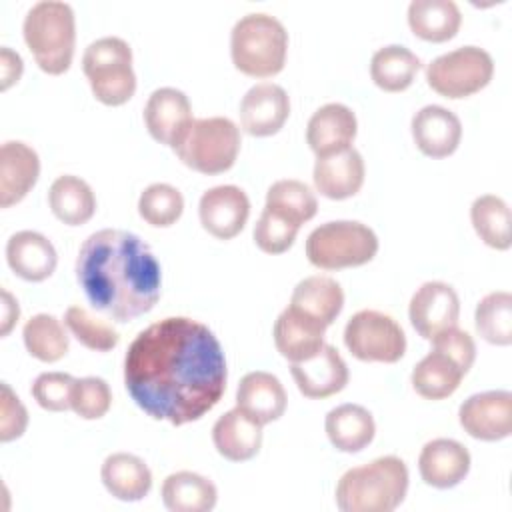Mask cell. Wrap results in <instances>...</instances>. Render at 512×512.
I'll list each match as a JSON object with an SVG mask.
<instances>
[{
	"label": "cell",
	"mask_w": 512,
	"mask_h": 512,
	"mask_svg": "<svg viewBox=\"0 0 512 512\" xmlns=\"http://www.w3.org/2000/svg\"><path fill=\"white\" fill-rule=\"evenodd\" d=\"M364 160L356 148H346L338 154L316 158L314 186L330 200H344L354 196L364 184Z\"/></svg>",
	"instance_id": "603a6c76"
},
{
	"label": "cell",
	"mask_w": 512,
	"mask_h": 512,
	"mask_svg": "<svg viewBox=\"0 0 512 512\" xmlns=\"http://www.w3.org/2000/svg\"><path fill=\"white\" fill-rule=\"evenodd\" d=\"M22 34L40 70L58 76L70 68L76 44V18L68 2H36L24 16Z\"/></svg>",
	"instance_id": "277c9868"
},
{
	"label": "cell",
	"mask_w": 512,
	"mask_h": 512,
	"mask_svg": "<svg viewBox=\"0 0 512 512\" xmlns=\"http://www.w3.org/2000/svg\"><path fill=\"white\" fill-rule=\"evenodd\" d=\"M68 328L52 316V314H36L30 320H26L22 328L24 346L30 356H34L40 362H58L66 356L70 348Z\"/></svg>",
	"instance_id": "836d02e7"
},
{
	"label": "cell",
	"mask_w": 512,
	"mask_h": 512,
	"mask_svg": "<svg viewBox=\"0 0 512 512\" xmlns=\"http://www.w3.org/2000/svg\"><path fill=\"white\" fill-rule=\"evenodd\" d=\"M326 328L294 308L286 306L274 322V344L278 352L290 362H302L312 358L324 346Z\"/></svg>",
	"instance_id": "d4e9b609"
},
{
	"label": "cell",
	"mask_w": 512,
	"mask_h": 512,
	"mask_svg": "<svg viewBox=\"0 0 512 512\" xmlns=\"http://www.w3.org/2000/svg\"><path fill=\"white\" fill-rule=\"evenodd\" d=\"M24 70L22 58L18 52H14L8 46H2L0 50V90H8L14 82L20 80Z\"/></svg>",
	"instance_id": "f6af8a7d"
},
{
	"label": "cell",
	"mask_w": 512,
	"mask_h": 512,
	"mask_svg": "<svg viewBox=\"0 0 512 512\" xmlns=\"http://www.w3.org/2000/svg\"><path fill=\"white\" fill-rule=\"evenodd\" d=\"M286 402L288 396L282 382L264 370L248 372L236 388V408L262 426L278 420L286 410Z\"/></svg>",
	"instance_id": "7402d4cb"
},
{
	"label": "cell",
	"mask_w": 512,
	"mask_h": 512,
	"mask_svg": "<svg viewBox=\"0 0 512 512\" xmlns=\"http://www.w3.org/2000/svg\"><path fill=\"white\" fill-rule=\"evenodd\" d=\"M82 70L94 98L106 106H120L136 92L132 48L118 36H102L90 42L82 56Z\"/></svg>",
	"instance_id": "8992f818"
},
{
	"label": "cell",
	"mask_w": 512,
	"mask_h": 512,
	"mask_svg": "<svg viewBox=\"0 0 512 512\" xmlns=\"http://www.w3.org/2000/svg\"><path fill=\"white\" fill-rule=\"evenodd\" d=\"M18 316H20L18 302H16V298L4 288V290H2V328H0V334H2V336H8V334H10V330H12L14 324L18 322Z\"/></svg>",
	"instance_id": "bcb514c9"
},
{
	"label": "cell",
	"mask_w": 512,
	"mask_h": 512,
	"mask_svg": "<svg viewBox=\"0 0 512 512\" xmlns=\"http://www.w3.org/2000/svg\"><path fill=\"white\" fill-rule=\"evenodd\" d=\"M290 374L306 398H328L348 384V366L330 344H324L312 358L292 362Z\"/></svg>",
	"instance_id": "2e32d148"
},
{
	"label": "cell",
	"mask_w": 512,
	"mask_h": 512,
	"mask_svg": "<svg viewBox=\"0 0 512 512\" xmlns=\"http://www.w3.org/2000/svg\"><path fill=\"white\" fill-rule=\"evenodd\" d=\"M74 376L66 372H42L30 392L40 408L50 412H64L70 408V396L74 386Z\"/></svg>",
	"instance_id": "b9f144b4"
},
{
	"label": "cell",
	"mask_w": 512,
	"mask_h": 512,
	"mask_svg": "<svg viewBox=\"0 0 512 512\" xmlns=\"http://www.w3.org/2000/svg\"><path fill=\"white\" fill-rule=\"evenodd\" d=\"M430 342L436 350H442L450 358H454L464 372H468L472 368L474 358H476V344L468 332H464L456 326V328H450V330L438 334Z\"/></svg>",
	"instance_id": "ee69618b"
},
{
	"label": "cell",
	"mask_w": 512,
	"mask_h": 512,
	"mask_svg": "<svg viewBox=\"0 0 512 512\" xmlns=\"http://www.w3.org/2000/svg\"><path fill=\"white\" fill-rule=\"evenodd\" d=\"M418 470L428 486L440 490L454 488L470 470V452L458 440L434 438L420 450Z\"/></svg>",
	"instance_id": "d6986e66"
},
{
	"label": "cell",
	"mask_w": 512,
	"mask_h": 512,
	"mask_svg": "<svg viewBox=\"0 0 512 512\" xmlns=\"http://www.w3.org/2000/svg\"><path fill=\"white\" fill-rule=\"evenodd\" d=\"M76 280L98 312L116 322H130L156 306L162 270L140 236L104 228L82 242Z\"/></svg>",
	"instance_id": "7a4b0ae2"
},
{
	"label": "cell",
	"mask_w": 512,
	"mask_h": 512,
	"mask_svg": "<svg viewBox=\"0 0 512 512\" xmlns=\"http://www.w3.org/2000/svg\"><path fill=\"white\" fill-rule=\"evenodd\" d=\"M112 404V392L104 378L84 376L76 378L70 396V408L84 420L102 418Z\"/></svg>",
	"instance_id": "ab89813d"
},
{
	"label": "cell",
	"mask_w": 512,
	"mask_h": 512,
	"mask_svg": "<svg viewBox=\"0 0 512 512\" xmlns=\"http://www.w3.org/2000/svg\"><path fill=\"white\" fill-rule=\"evenodd\" d=\"M40 176V158L32 146L8 140L0 148V206L18 204Z\"/></svg>",
	"instance_id": "ffe728a7"
},
{
	"label": "cell",
	"mask_w": 512,
	"mask_h": 512,
	"mask_svg": "<svg viewBox=\"0 0 512 512\" xmlns=\"http://www.w3.org/2000/svg\"><path fill=\"white\" fill-rule=\"evenodd\" d=\"M356 130V114L346 104L330 102L320 106L310 116L306 126V142L318 158H324L350 148L356 138Z\"/></svg>",
	"instance_id": "e0dca14e"
},
{
	"label": "cell",
	"mask_w": 512,
	"mask_h": 512,
	"mask_svg": "<svg viewBox=\"0 0 512 512\" xmlns=\"http://www.w3.org/2000/svg\"><path fill=\"white\" fill-rule=\"evenodd\" d=\"M104 488L118 500L138 502L152 488V472L142 458L130 452H114L106 456L100 468Z\"/></svg>",
	"instance_id": "4316f807"
},
{
	"label": "cell",
	"mask_w": 512,
	"mask_h": 512,
	"mask_svg": "<svg viewBox=\"0 0 512 512\" xmlns=\"http://www.w3.org/2000/svg\"><path fill=\"white\" fill-rule=\"evenodd\" d=\"M298 230L296 224L264 208L254 226V242L266 254H282L294 244Z\"/></svg>",
	"instance_id": "60d3db41"
},
{
	"label": "cell",
	"mask_w": 512,
	"mask_h": 512,
	"mask_svg": "<svg viewBox=\"0 0 512 512\" xmlns=\"http://www.w3.org/2000/svg\"><path fill=\"white\" fill-rule=\"evenodd\" d=\"M198 216L208 234L218 240H230L242 232L250 216V200L234 184L214 186L200 196Z\"/></svg>",
	"instance_id": "5bb4252c"
},
{
	"label": "cell",
	"mask_w": 512,
	"mask_h": 512,
	"mask_svg": "<svg viewBox=\"0 0 512 512\" xmlns=\"http://www.w3.org/2000/svg\"><path fill=\"white\" fill-rule=\"evenodd\" d=\"M174 152L196 172H226L234 166L240 152V128L226 116L198 118Z\"/></svg>",
	"instance_id": "ba28073f"
},
{
	"label": "cell",
	"mask_w": 512,
	"mask_h": 512,
	"mask_svg": "<svg viewBox=\"0 0 512 512\" xmlns=\"http://www.w3.org/2000/svg\"><path fill=\"white\" fill-rule=\"evenodd\" d=\"M466 372L442 350H430L412 370V386L426 400H442L456 392Z\"/></svg>",
	"instance_id": "1f68e13d"
},
{
	"label": "cell",
	"mask_w": 512,
	"mask_h": 512,
	"mask_svg": "<svg viewBox=\"0 0 512 512\" xmlns=\"http://www.w3.org/2000/svg\"><path fill=\"white\" fill-rule=\"evenodd\" d=\"M226 358L214 332L188 316L140 330L124 356V386L154 420H200L226 392Z\"/></svg>",
	"instance_id": "6da1fadb"
},
{
	"label": "cell",
	"mask_w": 512,
	"mask_h": 512,
	"mask_svg": "<svg viewBox=\"0 0 512 512\" xmlns=\"http://www.w3.org/2000/svg\"><path fill=\"white\" fill-rule=\"evenodd\" d=\"M378 252L374 230L356 220H334L320 224L306 238V256L312 266L340 270L362 266Z\"/></svg>",
	"instance_id": "52a82bcc"
},
{
	"label": "cell",
	"mask_w": 512,
	"mask_h": 512,
	"mask_svg": "<svg viewBox=\"0 0 512 512\" xmlns=\"http://www.w3.org/2000/svg\"><path fill=\"white\" fill-rule=\"evenodd\" d=\"M464 432L476 440L496 442L512 432V394L508 390H486L468 396L458 408Z\"/></svg>",
	"instance_id": "7c38bea8"
},
{
	"label": "cell",
	"mask_w": 512,
	"mask_h": 512,
	"mask_svg": "<svg viewBox=\"0 0 512 512\" xmlns=\"http://www.w3.org/2000/svg\"><path fill=\"white\" fill-rule=\"evenodd\" d=\"M218 490L202 474L180 470L162 482V502L172 512H208L216 506Z\"/></svg>",
	"instance_id": "f1b7e54d"
},
{
	"label": "cell",
	"mask_w": 512,
	"mask_h": 512,
	"mask_svg": "<svg viewBox=\"0 0 512 512\" xmlns=\"http://www.w3.org/2000/svg\"><path fill=\"white\" fill-rule=\"evenodd\" d=\"M28 412L20 398L12 392V388L2 382V398H0V440L12 442L26 432Z\"/></svg>",
	"instance_id": "7bdbcfd3"
},
{
	"label": "cell",
	"mask_w": 512,
	"mask_h": 512,
	"mask_svg": "<svg viewBox=\"0 0 512 512\" xmlns=\"http://www.w3.org/2000/svg\"><path fill=\"white\" fill-rule=\"evenodd\" d=\"M10 270L28 282H42L56 270L58 254L54 244L40 232L20 230L6 242Z\"/></svg>",
	"instance_id": "44dd1931"
},
{
	"label": "cell",
	"mask_w": 512,
	"mask_h": 512,
	"mask_svg": "<svg viewBox=\"0 0 512 512\" xmlns=\"http://www.w3.org/2000/svg\"><path fill=\"white\" fill-rule=\"evenodd\" d=\"M418 150L430 158H446L456 152L462 138L460 118L438 104L420 108L410 122Z\"/></svg>",
	"instance_id": "ac0fdd59"
},
{
	"label": "cell",
	"mask_w": 512,
	"mask_h": 512,
	"mask_svg": "<svg viewBox=\"0 0 512 512\" xmlns=\"http://www.w3.org/2000/svg\"><path fill=\"white\" fill-rule=\"evenodd\" d=\"M344 344L362 362L394 364L406 352V334L392 316L378 310H360L346 322Z\"/></svg>",
	"instance_id": "30bf717a"
},
{
	"label": "cell",
	"mask_w": 512,
	"mask_h": 512,
	"mask_svg": "<svg viewBox=\"0 0 512 512\" xmlns=\"http://www.w3.org/2000/svg\"><path fill=\"white\" fill-rule=\"evenodd\" d=\"M288 306L328 328L342 312L344 290L330 276H308L294 286Z\"/></svg>",
	"instance_id": "484cf974"
},
{
	"label": "cell",
	"mask_w": 512,
	"mask_h": 512,
	"mask_svg": "<svg viewBox=\"0 0 512 512\" xmlns=\"http://www.w3.org/2000/svg\"><path fill=\"white\" fill-rule=\"evenodd\" d=\"M274 214L282 216L284 220L296 224L298 228L312 220L318 210V200L308 184L300 180H278L266 192V206Z\"/></svg>",
	"instance_id": "d590c367"
},
{
	"label": "cell",
	"mask_w": 512,
	"mask_h": 512,
	"mask_svg": "<svg viewBox=\"0 0 512 512\" xmlns=\"http://www.w3.org/2000/svg\"><path fill=\"white\" fill-rule=\"evenodd\" d=\"M240 126L250 136L276 134L290 116V98L280 84H254L240 100Z\"/></svg>",
	"instance_id": "9a60e30c"
},
{
	"label": "cell",
	"mask_w": 512,
	"mask_h": 512,
	"mask_svg": "<svg viewBox=\"0 0 512 512\" xmlns=\"http://www.w3.org/2000/svg\"><path fill=\"white\" fill-rule=\"evenodd\" d=\"M212 442L218 454L230 462L250 460L260 452L262 424L254 422L240 408H232L214 422Z\"/></svg>",
	"instance_id": "cb8c5ba5"
},
{
	"label": "cell",
	"mask_w": 512,
	"mask_h": 512,
	"mask_svg": "<svg viewBox=\"0 0 512 512\" xmlns=\"http://www.w3.org/2000/svg\"><path fill=\"white\" fill-rule=\"evenodd\" d=\"M474 324L486 342L508 346L512 342V294L506 290L486 294L476 306Z\"/></svg>",
	"instance_id": "8d00e7d4"
},
{
	"label": "cell",
	"mask_w": 512,
	"mask_h": 512,
	"mask_svg": "<svg viewBox=\"0 0 512 512\" xmlns=\"http://www.w3.org/2000/svg\"><path fill=\"white\" fill-rule=\"evenodd\" d=\"M408 468L398 456H380L346 470L336 484V506L342 512H392L408 492Z\"/></svg>",
	"instance_id": "3957f363"
},
{
	"label": "cell",
	"mask_w": 512,
	"mask_h": 512,
	"mask_svg": "<svg viewBox=\"0 0 512 512\" xmlns=\"http://www.w3.org/2000/svg\"><path fill=\"white\" fill-rule=\"evenodd\" d=\"M462 22L454 0H412L408 4L410 30L428 42H446L456 36Z\"/></svg>",
	"instance_id": "f546056e"
},
{
	"label": "cell",
	"mask_w": 512,
	"mask_h": 512,
	"mask_svg": "<svg viewBox=\"0 0 512 512\" xmlns=\"http://www.w3.org/2000/svg\"><path fill=\"white\" fill-rule=\"evenodd\" d=\"M64 326L86 348L96 352H108L118 346L120 334L106 320L94 316L82 306H70L64 312Z\"/></svg>",
	"instance_id": "f35d334b"
},
{
	"label": "cell",
	"mask_w": 512,
	"mask_h": 512,
	"mask_svg": "<svg viewBox=\"0 0 512 512\" xmlns=\"http://www.w3.org/2000/svg\"><path fill=\"white\" fill-rule=\"evenodd\" d=\"M492 74V56L474 44L440 54L426 66L428 86L444 98L472 96L492 80Z\"/></svg>",
	"instance_id": "9c48e42d"
},
{
	"label": "cell",
	"mask_w": 512,
	"mask_h": 512,
	"mask_svg": "<svg viewBox=\"0 0 512 512\" xmlns=\"http://www.w3.org/2000/svg\"><path fill=\"white\" fill-rule=\"evenodd\" d=\"M184 212L182 192L166 182H154L146 186L138 198V214L150 226H172Z\"/></svg>",
	"instance_id": "74e56055"
},
{
	"label": "cell",
	"mask_w": 512,
	"mask_h": 512,
	"mask_svg": "<svg viewBox=\"0 0 512 512\" xmlns=\"http://www.w3.org/2000/svg\"><path fill=\"white\" fill-rule=\"evenodd\" d=\"M326 436L330 444L340 452H360L376 434L372 414L360 404H340L326 414Z\"/></svg>",
	"instance_id": "83f0119b"
},
{
	"label": "cell",
	"mask_w": 512,
	"mask_h": 512,
	"mask_svg": "<svg viewBox=\"0 0 512 512\" xmlns=\"http://www.w3.org/2000/svg\"><path fill=\"white\" fill-rule=\"evenodd\" d=\"M144 122L154 140L176 148L194 122L188 96L172 86L156 88L146 100Z\"/></svg>",
	"instance_id": "4fadbf2b"
},
{
	"label": "cell",
	"mask_w": 512,
	"mask_h": 512,
	"mask_svg": "<svg viewBox=\"0 0 512 512\" xmlns=\"http://www.w3.org/2000/svg\"><path fill=\"white\" fill-rule=\"evenodd\" d=\"M408 316L424 340H434L438 334L458 326L460 298L446 282H424L410 298Z\"/></svg>",
	"instance_id": "8fae6325"
},
{
	"label": "cell",
	"mask_w": 512,
	"mask_h": 512,
	"mask_svg": "<svg viewBox=\"0 0 512 512\" xmlns=\"http://www.w3.org/2000/svg\"><path fill=\"white\" fill-rule=\"evenodd\" d=\"M286 52L288 32L272 14H244L230 32L232 62L246 76L268 78L278 74L284 68Z\"/></svg>",
	"instance_id": "5b68a950"
},
{
	"label": "cell",
	"mask_w": 512,
	"mask_h": 512,
	"mask_svg": "<svg viewBox=\"0 0 512 512\" xmlns=\"http://www.w3.org/2000/svg\"><path fill=\"white\" fill-rule=\"evenodd\" d=\"M470 220L484 244L496 250H508L510 236V208L496 194H482L470 206Z\"/></svg>",
	"instance_id": "e575fe53"
},
{
	"label": "cell",
	"mask_w": 512,
	"mask_h": 512,
	"mask_svg": "<svg viewBox=\"0 0 512 512\" xmlns=\"http://www.w3.org/2000/svg\"><path fill=\"white\" fill-rule=\"evenodd\" d=\"M420 66V58L410 48L388 44L372 54L370 76L378 88L386 92H402L412 84Z\"/></svg>",
	"instance_id": "d6a6232c"
},
{
	"label": "cell",
	"mask_w": 512,
	"mask_h": 512,
	"mask_svg": "<svg viewBox=\"0 0 512 512\" xmlns=\"http://www.w3.org/2000/svg\"><path fill=\"white\" fill-rule=\"evenodd\" d=\"M48 204L52 214L68 224L80 226L96 212V196L86 180L74 174L58 176L48 190Z\"/></svg>",
	"instance_id": "4dcf8cb0"
}]
</instances>
